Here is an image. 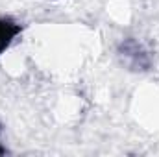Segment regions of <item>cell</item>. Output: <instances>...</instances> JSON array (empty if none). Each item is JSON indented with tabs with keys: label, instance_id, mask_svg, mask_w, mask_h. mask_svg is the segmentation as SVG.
<instances>
[{
	"label": "cell",
	"instance_id": "obj_1",
	"mask_svg": "<svg viewBox=\"0 0 159 157\" xmlns=\"http://www.w3.org/2000/svg\"><path fill=\"white\" fill-rule=\"evenodd\" d=\"M19 34V26L9 19H0V52L11 43V39Z\"/></svg>",
	"mask_w": 159,
	"mask_h": 157
}]
</instances>
